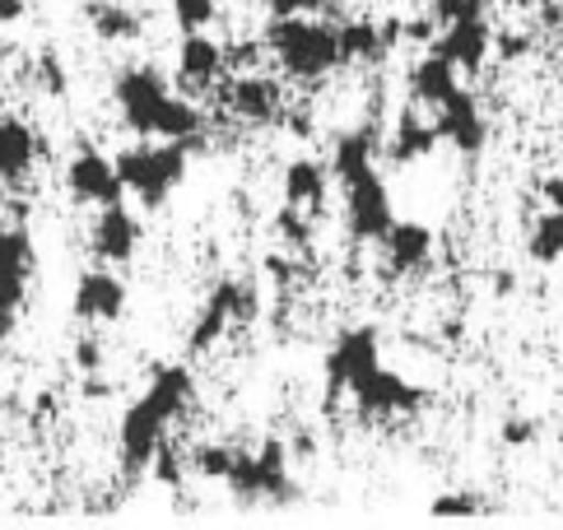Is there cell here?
Wrapping results in <instances>:
<instances>
[{
    "label": "cell",
    "instance_id": "cell-17",
    "mask_svg": "<svg viewBox=\"0 0 563 530\" xmlns=\"http://www.w3.org/2000/svg\"><path fill=\"white\" fill-rule=\"evenodd\" d=\"M224 70H229L224 43H214L206 29L183 33V43H177V85L187 93H206L224 79Z\"/></svg>",
    "mask_w": 563,
    "mask_h": 530
},
{
    "label": "cell",
    "instance_id": "cell-7",
    "mask_svg": "<svg viewBox=\"0 0 563 530\" xmlns=\"http://www.w3.org/2000/svg\"><path fill=\"white\" fill-rule=\"evenodd\" d=\"M252 317H256V294H252V284L224 275V279H219L214 289H210L200 317L191 321V331H187V354H210L214 344L233 331V325H243V321H252Z\"/></svg>",
    "mask_w": 563,
    "mask_h": 530
},
{
    "label": "cell",
    "instance_id": "cell-9",
    "mask_svg": "<svg viewBox=\"0 0 563 530\" xmlns=\"http://www.w3.org/2000/svg\"><path fill=\"white\" fill-rule=\"evenodd\" d=\"M373 363H382V331L377 325H345L321 358V382H327V405H335L350 386L364 377Z\"/></svg>",
    "mask_w": 563,
    "mask_h": 530
},
{
    "label": "cell",
    "instance_id": "cell-39",
    "mask_svg": "<svg viewBox=\"0 0 563 530\" xmlns=\"http://www.w3.org/2000/svg\"><path fill=\"white\" fill-rule=\"evenodd\" d=\"M14 331H19V308H0V350L14 340Z\"/></svg>",
    "mask_w": 563,
    "mask_h": 530
},
{
    "label": "cell",
    "instance_id": "cell-4",
    "mask_svg": "<svg viewBox=\"0 0 563 530\" xmlns=\"http://www.w3.org/2000/svg\"><path fill=\"white\" fill-rule=\"evenodd\" d=\"M261 47L275 56V66L294 85H321L340 70V43L335 29L308 14H271Z\"/></svg>",
    "mask_w": 563,
    "mask_h": 530
},
{
    "label": "cell",
    "instance_id": "cell-20",
    "mask_svg": "<svg viewBox=\"0 0 563 530\" xmlns=\"http://www.w3.org/2000/svg\"><path fill=\"white\" fill-rule=\"evenodd\" d=\"M37 168V135L24 117L0 112V191L24 187L29 173Z\"/></svg>",
    "mask_w": 563,
    "mask_h": 530
},
{
    "label": "cell",
    "instance_id": "cell-23",
    "mask_svg": "<svg viewBox=\"0 0 563 530\" xmlns=\"http://www.w3.org/2000/svg\"><path fill=\"white\" fill-rule=\"evenodd\" d=\"M331 177L345 187V181H354L358 173L377 168V126H345L335 140H331Z\"/></svg>",
    "mask_w": 563,
    "mask_h": 530
},
{
    "label": "cell",
    "instance_id": "cell-22",
    "mask_svg": "<svg viewBox=\"0 0 563 530\" xmlns=\"http://www.w3.org/2000/svg\"><path fill=\"white\" fill-rule=\"evenodd\" d=\"M456 89H461V70L452 66L448 56H438V52H424L406 70V93H410L415 108H438L442 98L456 93Z\"/></svg>",
    "mask_w": 563,
    "mask_h": 530
},
{
    "label": "cell",
    "instance_id": "cell-10",
    "mask_svg": "<svg viewBox=\"0 0 563 530\" xmlns=\"http://www.w3.org/2000/svg\"><path fill=\"white\" fill-rule=\"evenodd\" d=\"M219 103L224 112L252 121V126H271V121H285L289 103H285V79L266 75V70H243L233 75L224 89H219Z\"/></svg>",
    "mask_w": 563,
    "mask_h": 530
},
{
    "label": "cell",
    "instance_id": "cell-13",
    "mask_svg": "<svg viewBox=\"0 0 563 530\" xmlns=\"http://www.w3.org/2000/svg\"><path fill=\"white\" fill-rule=\"evenodd\" d=\"M433 126L442 135V145H452L456 154H466V158H479L485 145H489V117H485L479 98L466 85H461L456 93H448L433 108Z\"/></svg>",
    "mask_w": 563,
    "mask_h": 530
},
{
    "label": "cell",
    "instance_id": "cell-38",
    "mask_svg": "<svg viewBox=\"0 0 563 530\" xmlns=\"http://www.w3.org/2000/svg\"><path fill=\"white\" fill-rule=\"evenodd\" d=\"M29 14V0H0V29L5 24H19Z\"/></svg>",
    "mask_w": 563,
    "mask_h": 530
},
{
    "label": "cell",
    "instance_id": "cell-19",
    "mask_svg": "<svg viewBox=\"0 0 563 530\" xmlns=\"http://www.w3.org/2000/svg\"><path fill=\"white\" fill-rule=\"evenodd\" d=\"M331 163L327 158H312V154H298L285 163V173H279V196H285V206L294 210H308L317 214L321 206H327L331 196Z\"/></svg>",
    "mask_w": 563,
    "mask_h": 530
},
{
    "label": "cell",
    "instance_id": "cell-34",
    "mask_svg": "<svg viewBox=\"0 0 563 530\" xmlns=\"http://www.w3.org/2000/svg\"><path fill=\"white\" fill-rule=\"evenodd\" d=\"M70 358H75V368L89 377V373H103L108 350H103V340H98V335H79V340H75V350H70Z\"/></svg>",
    "mask_w": 563,
    "mask_h": 530
},
{
    "label": "cell",
    "instance_id": "cell-8",
    "mask_svg": "<svg viewBox=\"0 0 563 530\" xmlns=\"http://www.w3.org/2000/svg\"><path fill=\"white\" fill-rule=\"evenodd\" d=\"M396 223V206H391V187L377 168L358 173L354 181H345V233L358 247H382V238Z\"/></svg>",
    "mask_w": 563,
    "mask_h": 530
},
{
    "label": "cell",
    "instance_id": "cell-3",
    "mask_svg": "<svg viewBox=\"0 0 563 530\" xmlns=\"http://www.w3.org/2000/svg\"><path fill=\"white\" fill-rule=\"evenodd\" d=\"M206 150V135L200 140H135L112 154L117 177H122L126 196L140 200V210H164L173 191L187 181L191 173V154Z\"/></svg>",
    "mask_w": 563,
    "mask_h": 530
},
{
    "label": "cell",
    "instance_id": "cell-28",
    "mask_svg": "<svg viewBox=\"0 0 563 530\" xmlns=\"http://www.w3.org/2000/svg\"><path fill=\"white\" fill-rule=\"evenodd\" d=\"M275 233L285 238V247H289V252H308V247H312V214L285 206V210L275 214Z\"/></svg>",
    "mask_w": 563,
    "mask_h": 530
},
{
    "label": "cell",
    "instance_id": "cell-40",
    "mask_svg": "<svg viewBox=\"0 0 563 530\" xmlns=\"http://www.w3.org/2000/svg\"><path fill=\"white\" fill-rule=\"evenodd\" d=\"M540 196H545V206H563V173L540 181Z\"/></svg>",
    "mask_w": 563,
    "mask_h": 530
},
{
    "label": "cell",
    "instance_id": "cell-26",
    "mask_svg": "<svg viewBox=\"0 0 563 530\" xmlns=\"http://www.w3.org/2000/svg\"><path fill=\"white\" fill-rule=\"evenodd\" d=\"M527 256L536 265H559L563 261V206H550L531 223L527 233Z\"/></svg>",
    "mask_w": 563,
    "mask_h": 530
},
{
    "label": "cell",
    "instance_id": "cell-27",
    "mask_svg": "<svg viewBox=\"0 0 563 530\" xmlns=\"http://www.w3.org/2000/svg\"><path fill=\"white\" fill-rule=\"evenodd\" d=\"M233 456H238V446H229V442H196L187 452V471L210 484H224L233 471Z\"/></svg>",
    "mask_w": 563,
    "mask_h": 530
},
{
    "label": "cell",
    "instance_id": "cell-30",
    "mask_svg": "<svg viewBox=\"0 0 563 530\" xmlns=\"http://www.w3.org/2000/svg\"><path fill=\"white\" fill-rule=\"evenodd\" d=\"M219 19V0H173V24L191 33V29H210Z\"/></svg>",
    "mask_w": 563,
    "mask_h": 530
},
{
    "label": "cell",
    "instance_id": "cell-1",
    "mask_svg": "<svg viewBox=\"0 0 563 530\" xmlns=\"http://www.w3.org/2000/svg\"><path fill=\"white\" fill-rule=\"evenodd\" d=\"M191 400H196V373L187 363H158L145 391L117 419V456H122L126 479H140L150 471L154 452L168 442V428L191 410Z\"/></svg>",
    "mask_w": 563,
    "mask_h": 530
},
{
    "label": "cell",
    "instance_id": "cell-32",
    "mask_svg": "<svg viewBox=\"0 0 563 530\" xmlns=\"http://www.w3.org/2000/svg\"><path fill=\"white\" fill-rule=\"evenodd\" d=\"M37 89H43L47 98H66L70 75H66V66H62V56H56V52L37 56Z\"/></svg>",
    "mask_w": 563,
    "mask_h": 530
},
{
    "label": "cell",
    "instance_id": "cell-11",
    "mask_svg": "<svg viewBox=\"0 0 563 530\" xmlns=\"http://www.w3.org/2000/svg\"><path fill=\"white\" fill-rule=\"evenodd\" d=\"M66 191L75 206H112V200H126V187H122V177H117V163L112 154L103 150H93V145H79L70 158H66Z\"/></svg>",
    "mask_w": 563,
    "mask_h": 530
},
{
    "label": "cell",
    "instance_id": "cell-31",
    "mask_svg": "<svg viewBox=\"0 0 563 530\" xmlns=\"http://www.w3.org/2000/svg\"><path fill=\"white\" fill-rule=\"evenodd\" d=\"M429 512L433 517H479V512H489V503L475 498L471 488H456V494H438L429 503Z\"/></svg>",
    "mask_w": 563,
    "mask_h": 530
},
{
    "label": "cell",
    "instance_id": "cell-6",
    "mask_svg": "<svg viewBox=\"0 0 563 530\" xmlns=\"http://www.w3.org/2000/svg\"><path fill=\"white\" fill-rule=\"evenodd\" d=\"M345 396H350V405H354L358 419L382 423V419H410V415H419V410L429 405V386H419V382H410L406 373L373 363V368L358 377Z\"/></svg>",
    "mask_w": 563,
    "mask_h": 530
},
{
    "label": "cell",
    "instance_id": "cell-35",
    "mask_svg": "<svg viewBox=\"0 0 563 530\" xmlns=\"http://www.w3.org/2000/svg\"><path fill=\"white\" fill-rule=\"evenodd\" d=\"M471 14H485V0H433L429 5V19L438 29L456 24V19H471Z\"/></svg>",
    "mask_w": 563,
    "mask_h": 530
},
{
    "label": "cell",
    "instance_id": "cell-33",
    "mask_svg": "<svg viewBox=\"0 0 563 530\" xmlns=\"http://www.w3.org/2000/svg\"><path fill=\"white\" fill-rule=\"evenodd\" d=\"M498 438H503V446L521 452V446H536L540 442V423L527 419V415H508V419H503V428H498Z\"/></svg>",
    "mask_w": 563,
    "mask_h": 530
},
{
    "label": "cell",
    "instance_id": "cell-21",
    "mask_svg": "<svg viewBox=\"0 0 563 530\" xmlns=\"http://www.w3.org/2000/svg\"><path fill=\"white\" fill-rule=\"evenodd\" d=\"M442 145V135L429 117H419V108H400V117L391 121V135H387V158L396 168H415V163H429Z\"/></svg>",
    "mask_w": 563,
    "mask_h": 530
},
{
    "label": "cell",
    "instance_id": "cell-16",
    "mask_svg": "<svg viewBox=\"0 0 563 530\" xmlns=\"http://www.w3.org/2000/svg\"><path fill=\"white\" fill-rule=\"evenodd\" d=\"M33 270H37L33 233L24 223H10V229L0 233V308H24Z\"/></svg>",
    "mask_w": 563,
    "mask_h": 530
},
{
    "label": "cell",
    "instance_id": "cell-18",
    "mask_svg": "<svg viewBox=\"0 0 563 530\" xmlns=\"http://www.w3.org/2000/svg\"><path fill=\"white\" fill-rule=\"evenodd\" d=\"M438 252V233L429 229L424 219H396L387 238H382V256H387L391 275H419L433 265Z\"/></svg>",
    "mask_w": 563,
    "mask_h": 530
},
{
    "label": "cell",
    "instance_id": "cell-24",
    "mask_svg": "<svg viewBox=\"0 0 563 530\" xmlns=\"http://www.w3.org/2000/svg\"><path fill=\"white\" fill-rule=\"evenodd\" d=\"M85 19L98 43H112V47H131L145 37V19L140 10L122 5V0H85Z\"/></svg>",
    "mask_w": 563,
    "mask_h": 530
},
{
    "label": "cell",
    "instance_id": "cell-5",
    "mask_svg": "<svg viewBox=\"0 0 563 530\" xmlns=\"http://www.w3.org/2000/svg\"><path fill=\"white\" fill-rule=\"evenodd\" d=\"M289 442L279 438H266L261 446H238L224 488L243 503H294L298 484L289 475Z\"/></svg>",
    "mask_w": 563,
    "mask_h": 530
},
{
    "label": "cell",
    "instance_id": "cell-25",
    "mask_svg": "<svg viewBox=\"0 0 563 530\" xmlns=\"http://www.w3.org/2000/svg\"><path fill=\"white\" fill-rule=\"evenodd\" d=\"M335 43H340V66H382L387 60L377 19H345L335 29Z\"/></svg>",
    "mask_w": 563,
    "mask_h": 530
},
{
    "label": "cell",
    "instance_id": "cell-43",
    "mask_svg": "<svg viewBox=\"0 0 563 530\" xmlns=\"http://www.w3.org/2000/svg\"><path fill=\"white\" fill-rule=\"evenodd\" d=\"M5 229H10V223H5V219H0V233H5Z\"/></svg>",
    "mask_w": 563,
    "mask_h": 530
},
{
    "label": "cell",
    "instance_id": "cell-42",
    "mask_svg": "<svg viewBox=\"0 0 563 530\" xmlns=\"http://www.w3.org/2000/svg\"><path fill=\"white\" fill-rule=\"evenodd\" d=\"M5 66H10V43L0 37V79H5Z\"/></svg>",
    "mask_w": 563,
    "mask_h": 530
},
{
    "label": "cell",
    "instance_id": "cell-2",
    "mask_svg": "<svg viewBox=\"0 0 563 530\" xmlns=\"http://www.w3.org/2000/svg\"><path fill=\"white\" fill-rule=\"evenodd\" d=\"M112 103L122 112V126L140 140H200L206 135V112L187 93L168 85L158 66H122L112 75Z\"/></svg>",
    "mask_w": 563,
    "mask_h": 530
},
{
    "label": "cell",
    "instance_id": "cell-14",
    "mask_svg": "<svg viewBox=\"0 0 563 530\" xmlns=\"http://www.w3.org/2000/svg\"><path fill=\"white\" fill-rule=\"evenodd\" d=\"M126 302H131V289H126V279L112 270H79L75 279V294H70V312L75 321H85V325H108V321H122L126 312Z\"/></svg>",
    "mask_w": 563,
    "mask_h": 530
},
{
    "label": "cell",
    "instance_id": "cell-37",
    "mask_svg": "<svg viewBox=\"0 0 563 530\" xmlns=\"http://www.w3.org/2000/svg\"><path fill=\"white\" fill-rule=\"evenodd\" d=\"M261 5H266L271 14H308L317 0H261Z\"/></svg>",
    "mask_w": 563,
    "mask_h": 530
},
{
    "label": "cell",
    "instance_id": "cell-41",
    "mask_svg": "<svg viewBox=\"0 0 563 530\" xmlns=\"http://www.w3.org/2000/svg\"><path fill=\"white\" fill-rule=\"evenodd\" d=\"M289 456H298V461H308V456H317V438H312V433H298V438L289 442Z\"/></svg>",
    "mask_w": 563,
    "mask_h": 530
},
{
    "label": "cell",
    "instance_id": "cell-15",
    "mask_svg": "<svg viewBox=\"0 0 563 530\" xmlns=\"http://www.w3.org/2000/svg\"><path fill=\"white\" fill-rule=\"evenodd\" d=\"M429 52L448 56L461 75H479L494 56V33H489V19L485 14H471V19H456V24H442L429 37Z\"/></svg>",
    "mask_w": 563,
    "mask_h": 530
},
{
    "label": "cell",
    "instance_id": "cell-29",
    "mask_svg": "<svg viewBox=\"0 0 563 530\" xmlns=\"http://www.w3.org/2000/svg\"><path fill=\"white\" fill-rule=\"evenodd\" d=\"M154 484H164V488H183L187 484V456L177 452L173 442H164L154 452V461H150V471H145Z\"/></svg>",
    "mask_w": 563,
    "mask_h": 530
},
{
    "label": "cell",
    "instance_id": "cell-36",
    "mask_svg": "<svg viewBox=\"0 0 563 530\" xmlns=\"http://www.w3.org/2000/svg\"><path fill=\"white\" fill-rule=\"evenodd\" d=\"M531 52V33H498L494 37V56L498 60H521Z\"/></svg>",
    "mask_w": 563,
    "mask_h": 530
},
{
    "label": "cell",
    "instance_id": "cell-12",
    "mask_svg": "<svg viewBox=\"0 0 563 530\" xmlns=\"http://www.w3.org/2000/svg\"><path fill=\"white\" fill-rule=\"evenodd\" d=\"M140 242H145V229H140L135 210L126 200H112V206H98L93 223H89V252L98 265H112V270H122V265L135 261Z\"/></svg>",
    "mask_w": 563,
    "mask_h": 530
}]
</instances>
